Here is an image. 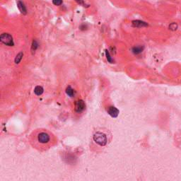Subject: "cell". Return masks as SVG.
Segmentation results:
<instances>
[{
	"label": "cell",
	"instance_id": "obj_1",
	"mask_svg": "<svg viewBox=\"0 0 181 181\" xmlns=\"http://www.w3.org/2000/svg\"><path fill=\"white\" fill-rule=\"evenodd\" d=\"M93 141L98 144L100 146H104L107 144L108 140H107V137L104 133L100 132H96L93 137Z\"/></svg>",
	"mask_w": 181,
	"mask_h": 181
},
{
	"label": "cell",
	"instance_id": "obj_13",
	"mask_svg": "<svg viewBox=\"0 0 181 181\" xmlns=\"http://www.w3.org/2000/svg\"><path fill=\"white\" fill-rule=\"evenodd\" d=\"M105 56H106V58H107V60H108V62H110V63H112L113 62V59H112V58L110 57V53H109V52H108V50H105Z\"/></svg>",
	"mask_w": 181,
	"mask_h": 181
},
{
	"label": "cell",
	"instance_id": "obj_9",
	"mask_svg": "<svg viewBox=\"0 0 181 181\" xmlns=\"http://www.w3.org/2000/svg\"><path fill=\"white\" fill-rule=\"evenodd\" d=\"M43 92H44V89L40 86H37L35 88V89H34V93H35V95H37V96L42 95Z\"/></svg>",
	"mask_w": 181,
	"mask_h": 181
},
{
	"label": "cell",
	"instance_id": "obj_16",
	"mask_svg": "<svg viewBox=\"0 0 181 181\" xmlns=\"http://www.w3.org/2000/svg\"><path fill=\"white\" fill-rule=\"evenodd\" d=\"M75 1L77 2L78 4H80V5H81V6H84V7L86 6V4H85V2H84V0H75Z\"/></svg>",
	"mask_w": 181,
	"mask_h": 181
},
{
	"label": "cell",
	"instance_id": "obj_15",
	"mask_svg": "<svg viewBox=\"0 0 181 181\" xmlns=\"http://www.w3.org/2000/svg\"><path fill=\"white\" fill-rule=\"evenodd\" d=\"M169 28L170 30H173V31L176 30V28H177V24L175 23H171V24L169 26Z\"/></svg>",
	"mask_w": 181,
	"mask_h": 181
},
{
	"label": "cell",
	"instance_id": "obj_8",
	"mask_svg": "<svg viewBox=\"0 0 181 181\" xmlns=\"http://www.w3.org/2000/svg\"><path fill=\"white\" fill-rule=\"evenodd\" d=\"M143 50H144V47H143L136 46L134 47L132 50V52L135 54H139L142 52Z\"/></svg>",
	"mask_w": 181,
	"mask_h": 181
},
{
	"label": "cell",
	"instance_id": "obj_7",
	"mask_svg": "<svg viewBox=\"0 0 181 181\" xmlns=\"http://www.w3.org/2000/svg\"><path fill=\"white\" fill-rule=\"evenodd\" d=\"M17 7H18L21 14H27V9H26V7L25 6V4L23 2H21V0H19L17 2Z\"/></svg>",
	"mask_w": 181,
	"mask_h": 181
},
{
	"label": "cell",
	"instance_id": "obj_11",
	"mask_svg": "<svg viewBox=\"0 0 181 181\" xmlns=\"http://www.w3.org/2000/svg\"><path fill=\"white\" fill-rule=\"evenodd\" d=\"M23 52H19V54H17L16 56L15 57V59H14V62H15V64H19L20 62L21 61V59H22V58H23Z\"/></svg>",
	"mask_w": 181,
	"mask_h": 181
},
{
	"label": "cell",
	"instance_id": "obj_6",
	"mask_svg": "<svg viewBox=\"0 0 181 181\" xmlns=\"http://www.w3.org/2000/svg\"><path fill=\"white\" fill-rule=\"evenodd\" d=\"M132 26L135 28H142V27H146L148 26V24L142 21H140V20H135L132 21Z\"/></svg>",
	"mask_w": 181,
	"mask_h": 181
},
{
	"label": "cell",
	"instance_id": "obj_2",
	"mask_svg": "<svg viewBox=\"0 0 181 181\" xmlns=\"http://www.w3.org/2000/svg\"><path fill=\"white\" fill-rule=\"evenodd\" d=\"M0 41L7 46H13L14 45L13 38L9 33H2L0 35Z\"/></svg>",
	"mask_w": 181,
	"mask_h": 181
},
{
	"label": "cell",
	"instance_id": "obj_5",
	"mask_svg": "<svg viewBox=\"0 0 181 181\" xmlns=\"http://www.w3.org/2000/svg\"><path fill=\"white\" fill-rule=\"evenodd\" d=\"M119 110L114 106H110L108 108V113L112 117H117L119 115Z\"/></svg>",
	"mask_w": 181,
	"mask_h": 181
},
{
	"label": "cell",
	"instance_id": "obj_12",
	"mask_svg": "<svg viewBox=\"0 0 181 181\" xmlns=\"http://www.w3.org/2000/svg\"><path fill=\"white\" fill-rule=\"evenodd\" d=\"M38 43L35 40H34L32 42V45H31V51H32L33 54V52H35V50L38 49Z\"/></svg>",
	"mask_w": 181,
	"mask_h": 181
},
{
	"label": "cell",
	"instance_id": "obj_3",
	"mask_svg": "<svg viewBox=\"0 0 181 181\" xmlns=\"http://www.w3.org/2000/svg\"><path fill=\"white\" fill-rule=\"evenodd\" d=\"M86 109V103L83 100H79L75 103V112L81 113Z\"/></svg>",
	"mask_w": 181,
	"mask_h": 181
},
{
	"label": "cell",
	"instance_id": "obj_14",
	"mask_svg": "<svg viewBox=\"0 0 181 181\" xmlns=\"http://www.w3.org/2000/svg\"><path fill=\"white\" fill-rule=\"evenodd\" d=\"M63 1L62 0H52V3L54 5L56 6H60L62 4Z\"/></svg>",
	"mask_w": 181,
	"mask_h": 181
},
{
	"label": "cell",
	"instance_id": "obj_4",
	"mask_svg": "<svg viewBox=\"0 0 181 181\" xmlns=\"http://www.w3.org/2000/svg\"><path fill=\"white\" fill-rule=\"evenodd\" d=\"M38 140L41 144H46L50 141V136L45 132H40L38 136Z\"/></svg>",
	"mask_w": 181,
	"mask_h": 181
},
{
	"label": "cell",
	"instance_id": "obj_10",
	"mask_svg": "<svg viewBox=\"0 0 181 181\" xmlns=\"http://www.w3.org/2000/svg\"><path fill=\"white\" fill-rule=\"evenodd\" d=\"M66 93L70 97H74L75 95V91L70 86H67L66 89Z\"/></svg>",
	"mask_w": 181,
	"mask_h": 181
}]
</instances>
